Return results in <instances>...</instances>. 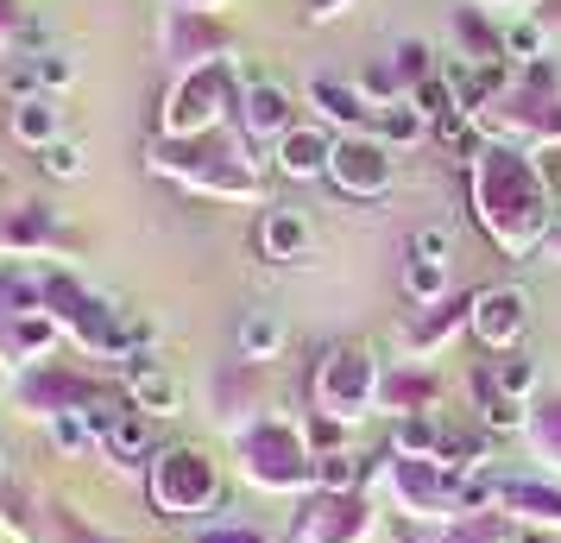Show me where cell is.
Returning a JSON list of instances; mask_svg holds the SVG:
<instances>
[{"mask_svg":"<svg viewBox=\"0 0 561 543\" xmlns=\"http://www.w3.org/2000/svg\"><path fill=\"white\" fill-rule=\"evenodd\" d=\"M329 178L341 183L347 196H379L385 183H391V158H385V146H373V139H347V146H334Z\"/></svg>","mask_w":561,"mask_h":543,"instance_id":"cell-4","label":"cell"},{"mask_svg":"<svg viewBox=\"0 0 561 543\" xmlns=\"http://www.w3.org/2000/svg\"><path fill=\"white\" fill-rule=\"evenodd\" d=\"M499 499H505V506H517V512H530V518L561 524V493L536 487V480H499Z\"/></svg>","mask_w":561,"mask_h":543,"instance_id":"cell-16","label":"cell"},{"mask_svg":"<svg viewBox=\"0 0 561 543\" xmlns=\"http://www.w3.org/2000/svg\"><path fill=\"white\" fill-rule=\"evenodd\" d=\"M57 341V316L51 310H26L13 323H0V361H45Z\"/></svg>","mask_w":561,"mask_h":543,"instance_id":"cell-7","label":"cell"},{"mask_svg":"<svg viewBox=\"0 0 561 543\" xmlns=\"http://www.w3.org/2000/svg\"><path fill=\"white\" fill-rule=\"evenodd\" d=\"M259 247H265V259H297L309 247V222L297 208H272L265 228H259Z\"/></svg>","mask_w":561,"mask_h":543,"instance_id":"cell-13","label":"cell"},{"mask_svg":"<svg viewBox=\"0 0 561 543\" xmlns=\"http://www.w3.org/2000/svg\"><path fill=\"white\" fill-rule=\"evenodd\" d=\"M0 386H7V380H0Z\"/></svg>","mask_w":561,"mask_h":543,"instance_id":"cell-37","label":"cell"},{"mask_svg":"<svg viewBox=\"0 0 561 543\" xmlns=\"http://www.w3.org/2000/svg\"><path fill=\"white\" fill-rule=\"evenodd\" d=\"M45 240H57V215L51 208H26V215L7 228V247H45Z\"/></svg>","mask_w":561,"mask_h":543,"instance_id":"cell-19","label":"cell"},{"mask_svg":"<svg viewBox=\"0 0 561 543\" xmlns=\"http://www.w3.org/2000/svg\"><path fill=\"white\" fill-rule=\"evenodd\" d=\"M398 449H404L410 462H416V455H430V449H435V423L423 411H410L404 423H398Z\"/></svg>","mask_w":561,"mask_h":543,"instance_id":"cell-22","label":"cell"},{"mask_svg":"<svg viewBox=\"0 0 561 543\" xmlns=\"http://www.w3.org/2000/svg\"><path fill=\"white\" fill-rule=\"evenodd\" d=\"M316 13H334V0H316Z\"/></svg>","mask_w":561,"mask_h":543,"instance_id":"cell-36","label":"cell"},{"mask_svg":"<svg viewBox=\"0 0 561 543\" xmlns=\"http://www.w3.org/2000/svg\"><path fill=\"white\" fill-rule=\"evenodd\" d=\"M32 64H38V82H45V89H64V82L77 77V64L64 52H45V57H32Z\"/></svg>","mask_w":561,"mask_h":543,"instance_id":"cell-27","label":"cell"},{"mask_svg":"<svg viewBox=\"0 0 561 543\" xmlns=\"http://www.w3.org/2000/svg\"><path fill=\"white\" fill-rule=\"evenodd\" d=\"M442 285H448V265H442V259H416V265H410V297L435 304V297H442Z\"/></svg>","mask_w":561,"mask_h":543,"instance_id":"cell-23","label":"cell"},{"mask_svg":"<svg viewBox=\"0 0 561 543\" xmlns=\"http://www.w3.org/2000/svg\"><path fill=\"white\" fill-rule=\"evenodd\" d=\"M416 102H423V114H442L448 95H442V82H423V89H416Z\"/></svg>","mask_w":561,"mask_h":543,"instance_id":"cell-32","label":"cell"},{"mask_svg":"<svg viewBox=\"0 0 561 543\" xmlns=\"http://www.w3.org/2000/svg\"><path fill=\"white\" fill-rule=\"evenodd\" d=\"M391 480H398V493H404L416 512H435V506H442V493H448V480H442L430 462H410V455L398 462V474H391Z\"/></svg>","mask_w":561,"mask_h":543,"instance_id":"cell-14","label":"cell"},{"mask_svg":"<svg viewBox=\"0 0 561 543\" xmlns=\"http://www.w3.org/2000/svg\"><path fill=\"white\" fill-rule=\"evenodd\" d=\"M107 455H114V462H146V455H152V417L146 411H121L114 417V423H107Z\"/></svg>","mask_w":561,"mask_h":543,"instance_id":"cell-12","label":"cell"},{"mask_svg":"<svg viewBox=\"0 0 561 543\" xmlns=\"http://www.w3.org/2000/svg\"><path fill=\"white\" fill-rule=\"evenodd\" d=\"M221 499V467L203 449H164L152 462V506L164 518H196Z\"/></svg>","mask_w":561,"mask_h":543,"instance_id":"cell-1","label":"cell"},{"mask_svg":"<svg viewBox=\"0 0 561 543\" xmlns=\"http://www.w3.org/2000/svg\"><path fill=\"white\" fill-rule=\"evenodd\" d=\"M316 102L329 108L334 121H366V114H373V108L359 102V95H347V89H334V82H316Z\"/></svg>","mask_w":561,"mask_h":543,"instance_id":"cell-24","label":"cell"},{"mask_svg":"<svg viewBox=\"0 0 561 543\" xmlns=\"http://www.w3.org/2000/svg\"><path fill=\"white\" fill-rule=\"evenodd\" d=\"M480 398H485V423H492V430H517V423H524L517 398H499V386H492V380H480Z\"/></svg>","mask_w":561,"mask_h":543,"instance_id":"cell-25","label":"cell"},{"mask_svg":"<svg viewBox=\"0 0 561 543\" xmlns=\"http://www.w3.org/2000/svg\"><path fill=\"white\" fill-rule=\"evenodd\" d=\"M13 20H20V13H13V0H0V32H13Z\"/></svg>","mask_w":561,"mask_h":543,"instance_id":"cell-35","label":"cell"},{"mask_svg":"<svg viewBox=\"0 0 561 543\" xmlns=\"http://www.w3.org/2000/svg\"><path fill=\"white\" fill-rule=\"evenodd\" d=\"M13 133H20L26 146H38V152H45V146L57 139V102H51V95H32V102H20V108H13Z\"/></svg>","mask_w":561,"mask_h":543,"instance_id":"cell-15","label":"cell"},{"mask_svg":"<svg viewBox=\"0 0 561 543\" xmlns=\"http://www.w3.org/2000/svg\"><path fill=\"white\" fill-rule=\"evenodd\" d=\"M51 442L64 449V455H89L95 442H102V423L89 411H64V417H51Z\"/></svg>","mask_w":561,"mask_h":543,"instance_id":"cell-17","label":"cell"},{"mask_svg":"<svg viewBox=\"0 0 561 543\" xmlns=\"http://www.w3.org/2000/svg\"><path fill=\"white\" fill-rule=\"evenodd\" d=\"M423 45H404V52H398V77H423Z\"/></svg>","mask_w":561,"mask_h":543,"instance_id":"cell-30","label":"cell"},{"mask_svg":"<svg viewBox=\"0 0 561 543\" xmlns=\"http://www.w3.org/2000/svg\"><path fill=\"white\" fill-rule=\"evenodd\" d=\"M38 165H45L51 178H82V146L77 139H51V146L38 152Z\"/></svg>","mask_w":561,"mask_h":543,"instance_id":"cell-21","label":"cell"},{"mask_svg":"<svg viewBox=\"0 0 561 543\" xmlns=\"http://www.w3.org/2000/svg\"><path fill=\"white\" fill-rule=\"evenodd\" d=\"M215 102H221V77L208 70V77H196V82H183L178 89V102H171V121H164V127L171 133L208 127V121H215Z\"/></svg>","mask_w":561,"mask_h":543,"instance_id":"cell-10","label":"cell"},{"mask_svg":"<svg viewBox=\"0 0 561 543\" xmlns=\"http://www.w3.org/2000/svg\"><path fill=\"white\" fill-rule=\"evenodd\" d=\"M240 449H247V474H253L259 487H297V480H309L304 437L284 430V423H253L240 437Z\"/></svg>","mask_w":561,"mask_h":543,"instance_id":"cell-2","label":"cell"},{"mask_svg":"<svg viewBox=\"0 0 561 543\" xmlns=\"http://www.w3.org/2000/svg\"><path fill=\"white\" fill-rule=\"evenodd\" d=\"M127 392H133V405H139L146 417H178L183 411L178 373H164V366L146 361V354H133V361H127Z\"/></svg>","mask_w":561,"mask_h":543,"instance_id":"cell-6","label":"cell"},{"mask_svg":"<svg viewBox=\"0 0 561 543\" xmlns=\"http://www.w3.org/2000/svg\"><path fill=\"white\" fill-rule=\"evenodd\" d=\"M416 127H423V121H416L410 108H404V114H385V133H391V139H410Z\"/></svg>","mask_w":561,"mask_h":543,"instance_id":"cell-31","label":"cell"},{"mask_svg":"<svg viewBox=\"0 0 561 543\" xmlns=\"http://www.w3.org/2000/svg\"><path fill=\"white\" fill-rule=\"evenodd\" d=\"M448 247H455V240H448V228H423V234H416V259H442Z\"/></svg>","mask_w":561,"mask_h":543,"instance_id":"cell-29","label":"cell"},{"mask_svg":"<svg viewBox=\"0 0 561 543\" xmlns=\"http://www.w3.org/2000/svg\"><path fill=\"white\" fill-rule=\"evenodd\" d=\"M542 442H549V449H561V405L549 411V423H542Z\"/></svg>","mask_w":561,"mask_h":543,"instance_id":"cell-34","label":"cell"},{"mask_svg":"<svg viewBox=\"0 0 561 543\" xmlns=\"http://www.w3.org/2000/svg\"><path fill=\"white\" fill-rule=\"evenodd\" d=\"M499 538V524H473V531H455L448 543H492Z\"/></svg>","mask_w":561,"mask_h":543,"instance_id":"cell-33","label":"cell"},{"mask_svg":"<svg viewBox=\"0 0 561 543\" xmlns=\"http://www.w3.org/2000/svg\"><path fill=\"white\" fill-rule=\"evenodd\" d=\"M530 361H499V373H492V386H505V398H517V392H530Z\"/></svg>","mask_w":561,"mask_h":543,"instance_id":"cell-28","label":"cell"},{"mask_svg":"<svg viewBox=\"0 0 561 543\" xmlns=\"http://www.w3.org/2000/svg\"><path fill=\"white\" fill-rule=\"evenodd\" d=\"M359 531H366V506H359V499H329V506L304 512L297 543H354Z\"/></svg>","mask_w":561,"mask_h":543,"instance_id":"cell-8","label":"cell"},{"mask_svg":"<svg viewBox=\"0 0 561 543\" xmlns=\"http://www.w3.org/2000/svg\"><path fill=\"white\" fill-rule=\"evenodd\" d=\"M278 341H284L278 316L253 310L247 323H240V354H247V361H272V354H278Z\"/></svg>","mask_w":561,"mask_h":543,"instance_id":"cell-18","label":"cell"},{"mask_svg":"<svg viewBox=\"0 0 561 543\" xmlns=\"http://www.w3.org/2000/svg\"><path fill=\"white\" fill-rule=\"evenodd\" d=\"M316 480H322L329 493H347L359 480V467L347 462V455H322V462H316Z\"/></svg>","mask_w":561,"mask_h":543,"instance_id":"cell-26","label":"cell"},{"mask_svg":"<svg viewBox=\"0 0 561 543\" xmlns=\"http://www.w3.org/2000/svg\"><path fill=\"white\" fill-rule=\"evenodd\" d=\"M240 121L253 139H272V133H290V95H284L278 82H253L247 95H240Z\"/></svg>","mask_w":561,"mask_h":543,"instance_id":"cell-9","label":"cell"},{"mask_svg":"<svg viewBox=\"0 0 561 543\" xmlns=\"http://www.w3.org/2000/svg\"><path fill=\"white\" fill-rule=\"evenodd\" d=\"M190 543H272V538H265L259 524H233V518H221V524H196Z\"/></svg>","mask_w":561,"mask_h":543,"instance_id":"cell-20","label":"cell"},{"mask_svg":"<svg viewBox=\"0 0 561 543\" xmlns=\"http://www.w3.org/2000/svg\"><path fill=\"white\" fill-rule=\"evenodd\" d=\"M316 392H322V411L329 417H359V405L373 398V361L354 354V348H341V354H329Z\"/></svg>","mask_w":561,"mask_h":543,"instance_id":"cell-3","label":"cell"},{"mask_svg":"<svg viewBox=\"0 0 561 543\" xmlns=\"http://www.w3.org/2000/svg\"><path fill=\"white\" fill-rule=\"evenodd\" d=\"M329 158H334V146L322 139V133L290 127V133H284V146H278V171H284V178H322V171H329Z\"/></svg>","mask_w":561,"mask_h":543,"instance_id":"cell-11","label":"cell"},{"mask_svg":"<svg viewBox=\"0 0 561 543\" xmlns=\"http://www.w3.org/2000/svg\"><path fill=\"white\" fill-rule=\"evenodd\" d=\"M524 323H530V304H524V291L517 285H499V291H480V297H473V329H480L485 348L517 341L524 336Z\"/></svg>","mask_w":561,"mask_h":543,"instance_id":"cell-5","label":"cell"}]
</instances>
